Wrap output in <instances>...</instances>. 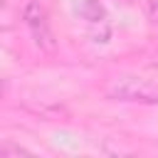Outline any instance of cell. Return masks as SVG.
Wrapping results in <instances>:
<instances>
[{
	"label": "cell",
	"mask_w": 158,
	"mask_h": 158,
	"mask_svg": "<svg viewBox=\"0 0 158 158\" xmlns=\"http://www.w3.org/2000/svg\"><path fill=\"white\" fill-rule=\"evenodd\" d=\"M106 96L114 101H131V104H158V84L143 79V77H118L106 84Z\"/></svg>",
	"instance_id": "cell-1"
},
{
	"label": "cell",
	"mask_w": 158,
	"mask_h": 158,
	"mask_svg": "<svg viewBox=\"0 0 158 158\" xmlns=\"http://www.w3.org/2000/svg\"><path fill=\"white\" fill-rule=\"evenodd\" d=\"M79 12H81L84 20H89V22H94V25L106 17V10H104V5H101L99 0H84L81 7H79Z\"/></svg>",
	"instance_id": "cell-3"
},
{
	"label": "cell",
	"mask_w": 158,
	"mask_h": 158,
	"mask_svg": "<svg viewBox=\"0 0 158 158\" xmlns=\"http://www.w3.org/2000/svg\"><path fill=\"white\" fill-rule=\"evenodd\" d=\"M10 156H30V153L25 148H20V146H10L7 143V146L0 148V158H10Z\"/></svg>",
	"instance_id": "cell-4"
},
{
	"label": "cell",
	"mask_w": 158,
	"mask_h": 158,
	"mask_svg": "<svg viewBox=\"0 0 158 158\" xmlns=\"http://www.w3.org/2000/svg\"><path fill=\"white\" fill-rule=\"evenodd\" d=\"M22 20H25V25H27V30H30V35H32V40H35V44H37L40 49L52 52V49L57 47L54 32H52L49 20H47V12H44V7H42L40 2L30 0V2L25 5V10H22Z\"/></svg>",
	"instance_id": "cell-2"
},
{
	"label": "cell",
	"mask_w": 158,
	"mask_h": 158,
	"mask_svg": "<svg viewBox=\"0 0 158 158\" xmlns=\"http://www.w3.org/2000/svg\"><path fill=\"white\" fill-rule=\"evenodd\" d=\"M151 17H153V22L158 25V2H156V0L151 2Z\"/></svg>",
	"instance_id": "cell-5"
}]
</instances>
